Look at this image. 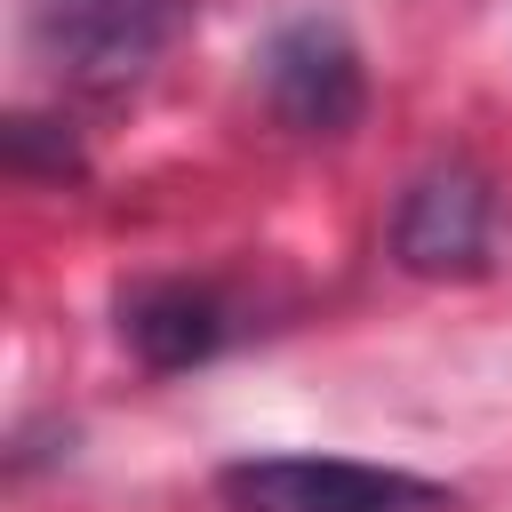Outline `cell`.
Masks as SVG:
<instances>
[{
  "instance_id": "obj_1",
  "label": "cell",
  "mask_w": 512,
  "mask_h": 512,
  "mask_svg": "<svg viewBox=\"0 0 512 512\" xmlns=\"http://www.w3.org/2000/svg\"><path fill=\"white\" fill-rule=\"evenodd\" d=\"M192 0H24V48L48 80L112 96L160 64Z\"/></svg>"
},
{
  "instance_id": "obj_2",
  "label": "cell",
  "mask_w": 512,
  "mask_h": 512,
  "mask_svg": "<svg viewBox=\"0 0 512 512\" xmlns=\"http://www.w3.org/2000/svg\"><path fill=\"white\" fill-rule=\"evenodd\" d=\"M216 496L232 512H456L464 504L448 480L360 464V456H240L216 472Z\"/></svg>"
},
{
  "instance_id": "obj_3",
  "label": "cell",
  "mask_w": 512,
  "mask_h": 512,
  "mask_svg": "<svg viewBox=\"0 0 512 512\" xmlns=\"http://www.w3.org/2000/svg\"><path fill=\"white\" fill-rule=\"evenodd\" d=\"M392 264L416 280H464L488 264L496 248V184L472 160H432L400 184L392 200V232H384Z\"/></svg>"
},
{
  "instance_id": "obj_4",
  "label": "cell",
  "mask_w": 512,
  "mask_h": 512,
  "mask_svg": "<svg viewBox=\"0 0 512 512\" xmlns=\"http://www.w3.org/2000/svg\"><path fill=\"white\" fill-rule=\"evenodd\" d=\"M264 104L296 136H344L368 112V64L336 16H288L256 56Z\"/></svg>"
},
{
  "instance_id": "obj_5",
  "label": "cell",
  "mask_w": 512,
  "mask_h": 512,
  "mask_svg": "<svg viewBox=\"0 0 512 512\" xmlns=\"http://www.w3.org/2000/svg\"><path fill=\"white\" fill-rule=\"evenodd\" d=\"M232 336L224 320V296L216 288H192V280H136L120 296V344L144 360V368H200L216 360Z\"/></svg>"
}]
</instances>
